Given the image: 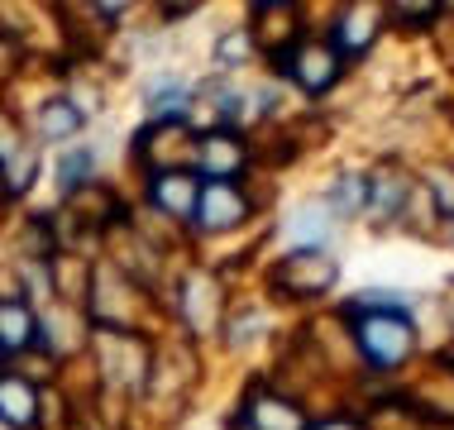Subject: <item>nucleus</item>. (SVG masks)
<instances>
[{"mask_svg":"<svg viewBox=\"0 0 454 430\" xmlns=\"http://www.w3.org/2000/svg\"><path fill=\"white\" fill-rule=\"evenodd\" d=\"M359 311V306H354ZM416 344V330L402 311H364L359 316V349L368 354L373 364H402Z\"/></svg>","mask_w":454,"mask_h":430,"instance_id":"nucleus-1","label":"nucleus"},{"mask_svg":"<svg viewBox=\"0 0 454 430\" xmlns=\"http://www.w3.org/2000/svg\"><path fill=\"white\" fill-rule=\"evenodd\" d=\"M244 215H249V206H244L235 182H206V187L196 192L192 220L206 230V235H225V230H235Z\"/></svg>","mask_w":454,"mask_h":430,"instance_id":"nucleus-2","label":"nucleus"},{"mask_svg":"<svg viewBox=\"0 0 454 430\" xmlns=\"http://www.w3.org/2000/svg\"><path fill=\"white\" fill-rule=\"evenodd\" d=\"M340 63H345V58H340L330 43H306V48H297V53H287V72L301 82V91H311V96L335 86Z\"/></svg>","mask_w":454,"mask_h":430,"instance_id":"nucleus-3","label":"nucleus"},{"mask_svg":"<svg viewBox=\"0 0 454 430\" xmlns=\"http://www.w3.org/2000/svg\"><path fill=\"white\" fill-rule=\"evenodd\" d=\"M335 278H340V268L330 263L325 254H316V249H301V254H292L287 263L278 268V282L292 292V297H311V292L330 287Z\"/></svg>","mask_w":454,"mask_h":430,"instance_id":"nucleus-4","label":"nucleus"},{"mask_svg":"<svg viewBox=\"0 0 454 430\" xmlns=\"http://www.w3.org/2000/svg\"><path fill=\"white\" fill-rule=\"evenodd\" d=\"M196 163H201L206 182H235V172L244 168V144L235 134H206L201 149H196Z\"/></svg>","mask_w":454,"mask_h":430,"instance_id":"nucleus-5","label":"nucleus"},{"mask_svg":"<svg viewBox=\"0 0 454 430\" xmlns=\"http://www.w3.org/2000/svg\"><path fill=\"white\" fill-rule=\"evenodd\" d=\"M196 192H201V182L187 177V172H163V177H153V206L168 215H177V220H192Z\"/></svg>","mask_w":454,"mask_h":430,"instance_id":"nucleus-6","label":"nucleus"},{"mask_svg":"<svg viewBox=\"0 0 454 430\" xmlns=\"http://www.w3.org/2000/svg\"><path fill=\"white\" fill-rule=\"evenodd\" d=\"M244 426L249 430H306V416L282 397H254L244 407Z\"/></svg>","mask_w":454,"mask_h":430,"instance_id":"nucleus-7","label":"nucleus"},{"mask_svg":"<svg viewBox=\"0 0 454 430\" xmlns=\"http://www.w3.org/2000/svg\"><path fill=\"white\" fill-rule=\"evenodd\" d=\"M0 421H10L15 430H29L39 421V397H34V387L24 378H5L0 383Z\"/></svg>","mask_w":454,"mask_h":430,"instance_id":"nucleus-8","label":"nucleus"},{"mask_svg":"<svg viewBox=\"0 0 454 430\" xmlns=\"http://www.w3.org/2000/svg\"><path fill=\"white\" fill-rule=\"evenodd\" d=\"M373 24H378V10L373 5L349 10V15L340 20V34H335V43H330V48H335L340 58H345V53H364V48L373 43V34H378Z\"/></svg>","mask_w":454,"mask_h":430,"instance_id":"nucleus-9","label":"nucleus"},{"mask_svg":"<svg viewBox=\"0 0 454 430\" xmlns=\"http://www.w3.org/2000/svg\"><path fill=\"white\" fill-rule=\"evenodd\" d=\"M187 96H192V86L182 82V77H153L149 82V110L153 115H182L187 110Z\"/></svg>","mask_w":454,"mask_h":430,"instance_id":"nucleus-10","label":"nucleus"},{"mask_svg":"<svg viewBox=\"0 0 454 430\" xmlns=\"http://www.w3.org/2000/svg\"><path fill=\"white\" fill-rule=\"evenodd\" d=\"M34 340V316L20 301H0V349H24Z\"/></svg>","mask_w":454,"mask_h":430,"instance_id":"nucleus-11","label":"nucleus"},{"mask_svg":"<svg viewBox=\"0 0 454 430\" xmlns=\"http://www.w3.org/2000/svg\"><path fill=\"white\" fill-rule=\"evenodd\" d=\"M39 129L48 134V139H67V134L82 129V110L72 101H48L39 110Z\"/></svg>","mask_w":454,"mask_h":430,"instance_id":"nucleus-12","label":"nucleus"},{"mask_svg":"<svg viewBox=\"0 0 454 430\" xmlns=\"http://www.w3.org/2000/svg\"><path fill=\"white\" fill-rule=\"evenodd\" d=\"M292 239H301V244H321V235H325V211L321 206H301L297 211V220H292Z\"/></svg>","mask_w":454,"mask_h":430,"instance_id":"nucleus-13","label":"nucleus"},{"mask_svg":"<svg viewBox=\"0 0 454 430\" xmlns=\"http://www.w3.org/2000/svg\"><path fill=\"white\" fill-rule=\"evenodd\" d=\"M364 196H368L364 177H340V187L330 192V201H340V206H345V211H354V206H359Z\"/></svg>","mask_w":454,"mask_h":430,"instance_id":"nucleus-14","label":"nucleus"},{"mask_svg":"<svg viewBox=\"0 0 454 430\" xmlns=\"http://www.w3.org/2000/svg\"><path fill=\"white\" fill-rule=\"evenodd\" d=\"M91 163H96L91 153H72V158H63V182H67V187H77V177H82V172H91Z\"/></svg>","mask_w":454,"mask_h":430,"instance_id":"nucleus-15","label":"nucleus"},{"mask_svg":"<svg viewBox=\"0 0 454 430\" xmlns=\"http://www.w3.org/2000/svg\"><path fill=\"white\" fill-rule=\"evenodd\" d=\"M431 187H435V196H440V206H445V211H454V172H435Z\"/></svg>","mask_w":454,"mask_h":430,"instance_id":"nucleus-16","label":"nucleus"},{"mask_svg":"<svg viewBox=\"0 0 454 430\" xmlns=\"http://www.w3.org/2000/svg\"><path fill=\"white\" fill-rule=\"evenodd\" d=\"M239 53H249V39H244V34H230V39H220V58H239Z\"/></svg>","mask_w":454,"mask_h":430,"instance_id":"nucleus-17","label":"nucleus"},{"mask_svg":"<svg viewBox=\"0 0 454 430\" xmlns=\"http://www.w3.org/2000/svg\"><path fill=\"white\" fill-rule=\"evenodd\" d=\"M397 15H402V20H431V15H435V5H402Z\"/></svg>","mask_w":454,"mask_h":430,"instance_id":"nucleus-18","label":"nucleus"},{"mask_svg":"<svg viewBox=\"0 0 454 430\" xmlns=\"http://www.w3.org/2000/svg\"><path fill=\"white\" fill-rule=\"evenodd\" d=\"M306 430H359L354 421H321V426H306Z\"/></svg>","mask_w":454,"mask_h":430,"instance_id":"nucleus-19","label":"nucleus"}]
</instances>
